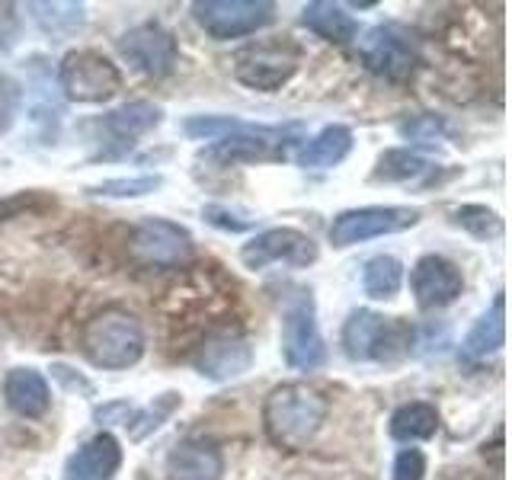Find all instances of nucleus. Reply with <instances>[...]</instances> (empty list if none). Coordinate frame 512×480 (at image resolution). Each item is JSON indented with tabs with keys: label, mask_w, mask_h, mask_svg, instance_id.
I'll return each mask as SVG.
<instances>
[{
	"label": "nucleus",
	"mask_w": 512,
	"mask_h": 480,
	"mask_svg": "<svg viewBox=\"0 0 512 480\" xmlns=\"http://www.w3.org/2000/svg\"><path fill=\"white\" fill-rule=\"evenodd\" d=\"M330 404L324 391L304 381H285L266 394L263 404V429L272 445L301 452L314 442L320 426L327 423Z\"/></svg>",
	"instance_id": "1"
},
{
	"label": "nucleus",
	"mask_w": 512,
	"mask_h": 480,
	"mask_svg": "<svg viewBox=\"0 0 512 480\" xmlns=\"http://www.w3.org/2000/svg\"><path fill=\"white\" fill-rule=\"evenodd\" d=\"M80 349L96 368H109V372L132 368L144 356V327L135 314L106 308L80 330Z\"/></svg>",
	"instance_id": "2"
},
{
	"label": "nucleus",
	"mask_w": 512,
	"mask_h": 480,
	"mask_svg": "<svg viewBox=\"0 0 512 480\" xmlns=\"http://www.w3.org/2000/svg\"><path fill=\"white\" fill-rule=\"evenodd\" d=\"M416 333L400 317L375 311H352L343 327V349L352 362H391L407 356Z\"/></svg>",
	"instance_id": "3"
},
{
	"label": "nucleus",
	"mask_w": 512,
	"mask_h": 480,
	"mask_svg": "<svg viewBox=\"0 0 512 480\" xmlns=\"http://www.w3.org/2000/svg\"><path fill=\"white\" fill-rule=\"evenodd\" d=\"M58 87L71 103H106L122 90V71L96 48H74L58 64Z\"/></svg>",
	"instance_id": "4"
},
{
	"label": "nucleus",
	"mask_w": 512,
	"mask_h": 480,
	"mask_svg": "<svg viewBox=\"0 0 512 480\" xmlns=\"http://www.w3.org/2000/svg\"><path fill=\"white\" fill-rule=\"evenodd\" d=\"M282 356L285 362L298 368V372H311L327 356L324 336L317 327V308H314V295L308 288H298V292L285 301L282 311Z\"/></svg>",
	"instance_id": "5"
},
{
	"label": "nucleus",
	"mask_w": 512,
	"mask_h": 480,
	"mask_svg": "<svg viewBox=\"0 0 512 480\" xmlns=\"http://www.w3.org/2000/svg\"><path fill=\"white\" fill-rule=\"evenodd\" d=\"M423 218L420 208L410 205H365V208H349L340 212L330 224V244L333 247H352V244H365L372 237L384 234H400L416 228Z\"/></svg>",
	"instance_id": "6"
},
{
	"label": "nucleus",
	"mask_w": 512,
	"mask_h": 480,
	"mask_svg": "<svg viewBox=\"0 0 512 480\" xmlns=\"http://www.w3.org/2000/svg\"><path fill=\"white\" fill-rule=\"evenodd\" d=\"M128 253L144 269H180L192 260V237L167 218H144L135 224Z\"/></svg>",
	"instance_id": "7"
},
{
	"label": "nucleus",
	"mask_w": 512,
	"mask_h": 480,
	"mask_svg": "<svg viewBox=\"0 0 512 480\" xmlns=\"http://www.w3.org/2000/svg\"><path fill=\"white\" fill-rule=\"evenodd\" d=\"M192 16L212 39L228 42L269 26L276 16V4L269 0H196Z\"/></svg>",
	"instance_id": "8"
},
{
	"label": "nucleus",
	"mask_w": 512,
	"mask_h": 480,
	"mask_svg": "<svg viewBox=\"0 0 512 480\" xmlns=\"http://www.w3.org/2000/svg\"><path fill=\"white\" fill-rule=\"evenodd\" d=\"M301 64V52L292 42H260L250 45L234 61V77L250 90L276 93L295 77Z\"/></svg>",
	"instance_id": "9"
},
{
	"label": "nucleus",
	"mask_w": 512,
	"mask_h": 480,
	"mask_svg": "<svg viewBox=\"0 0 512 480\" xmlns=\"http://www.w3.org/2000/svg\"><path fill=\"white\" fill-rule=\"evenodd\" d=\"M359 58L365 68L384 80H407L420 64V48L410 39V32L400 26H375L359 39Z\"/></svg>",
	"instance_id": "10"
},
{
	"label": "nucleus",
	"mask_w": 512,
	"mask_h": 480,
	"mask_svg": "<svg viewBox=\"0 0 512 480\" xmlns=\"http://www.w3.org/2000/svg\"><path fill=\"white\" fill-rule=\"evenodd\" d=\"M317 256H320V250L314 244V237L298 228H269V231H260L256 237H250L247 244L240 247V263L253 272H260L272 263L304 269V266H311Z\"/></svg>",
	"instance_id": "11"
},
{
	"label": "nucleus",
	"mask_w": 512,
	"mask_h": 480,
	"mask_svg": "<svg viewBox=\"0 0 512 480\" xmlns=\"http://www.w3.org/2000/svg\"><path fill=\"white\" fill-rule=\"evenodd\" d=\"M119 52L128 64H135L141 74H148L154 80L173 74L176 61H180L176 36L160 23H138L128 32H122Z\"/></svg>",
	"instance_id": "12"
},
{
	"label": "nucleus",
	"mask_w": 512,
	"mask_h": 480,
	"mask_svg": "<svg viewBox=\"0 0 512 480\" xmlns=\"http://www.w3.org/2000/svg\"><path fill=\"white\" fill-rule=\"evenodd\" d=\"M410 288L423 311H439L458 301V295L464 292V276L452 260H445L439 253H429L416 260L410 272Z\"/></svg>",
	"instance_id": "13"
},
{
	"label": "nucleus",
	"mask_w": 512,
	"mask_h": 480,
	"mask_svg": "<svg viewBox=\"0 0 512 480\" xmlns=\"http://www.w3.org/2000/svg\"><path fill=\"white\" fill-rule=\"evenodd\" d=\"M192 365L199 368V375L212 378V381H234L244 372H250L253 365V346L237 333H218L208 336L199 346Z\"/></svg>",
	"instance_id": "14"
},
{
	"label": "nucleus",
	"mask_w": 512,
	"mask_h": 480,
	"mask_svg": "<svg viewBox=\"0 0 512 480\" xmlns=\"http://www.w3.org/2000/svg\"><path fill=\"white\" fill-rule=\"evenodd\" d=\"M122 468V445L112 432L84 442L64 464V480H112Z\"/></svg>",
	"instance_id": "15"
},
{
	"label": "nucleus",
	"mask_w": 512,
	"mask_h": 480,
	"mask_svg": "<svg viewBox=\"0 0 512 480\" xmlns=\"http://www.w3.org/2000/svg\"><path fill=\"white\" fill-rule=\"evenodd\" d=\"M170 480H221L224 458L215 442L205 439H183L167 455Z\"/></svg>",
	"instance_id": "16"
},
{
	"label": "nucleus",
	"mask_w": 512,
	"mask_h": 480,
	"mask_svg": "<svg viewBox=\"0 0 512 480\" xmlns=\"http://www.w3.org/2000/svg\"><path fill=\"white\" fill-rule=\"evenodd\" d=\"M4 397L7 407L13 413L26 416V420H39L52 407V391H48V381L36 368H13L4 378Z\"/></svg>",
	"instance_id": "17"
},
{
	"label": "nucleus",
	"mask_w": 512,
	"mask_h": 480,
	"mask_svg": "<svg viewBox=\"0 0 512 480\" xmlns=\"http://www.w3.org/2000/svg\"><path fill=\"white\" fill-rule=\"evenodd\" d=\"M503 343H506V298L500 292L493 298L490 311L480 314L474 320V327L468 330V336H464L461 359H468V362L487 359V356H493V352H500Z\"/></svg>",
	"instance_id": "18"
},
{
	"label": "nucleus",
	"mask_w": 512,
	"mask_h": 480,
	"mask_svg": "<svg viewBox=\"0 0 512 480\" xmlns=\"http://www.w3.org/2000/svg\"><path fill=\"white\" fill-rule=\"evenodd\" d=\"M301 23L308 26L314 36L333 45H349L352 39H359V23L356 16L346 13L343 4H330V0H314L301 10Z\"/></svg>",
	"instance_id": "19"
},
{
	"label": "nucleus",
	"mask_w": 512,
	"mask_h": 480,
	"mask_svg": "<svg viewBox=\"0 0 512 480\" xmlns=\"http://www.w3.org/2000/svg\"><path fill=\"white\" fill-rule=\"evenodd\" d=\"M160 122H164V109L148 103V100L125 103V106L112 109V112H106V116H103V128L119 144H132L135 138L154 132Z\"/></svg>",
	"instance_id": "20"
},
{
	"label": "nucleus",
	"mask_w": 512,
	"mask_h": 480,
	"mask_svg": "<svg viewBox=\"0 0 512 480\" xmlns=\"http://www.w3.org/2000/svg\"><path fill=\"white\" fill-rule=\"evenodd\" d=\"M349 151H352V128L327 125V128H320L311 141H304L298 164L304 170H330L336 164H343Z\"/></svg>",
	"instance_id": "21"
},
{
	"label": "nucleus",
	"mask_w": 512,
	"mask_h": 480,
	"mask_svg": "<svg viewBox=\"0 0 512 480\" xmlns=\"http://www.w3.org/2000/svg\"><path fill=\"white\" fill-rule=\"evenodd\" d=\"M439 432V410L426 400H413L394 410L391 416V439L397 442H423Z\"/></svg>",
	"instance_id": "22"
},
{
	"label": "nucleus",
	"mask_w": 512,
	"mask_h": 480,
	"mask_svg": "<svg viewBox=\"0 0 512 480\" xmlns=\"http://www.w3.org/2000/svg\"><path fill=\"white\" fill-rule=\"evenodd\" d=\"M400 285H404V263L397 260V256H372V260L365 263L362 269V288L368 298L375 301H384V298H394L400 292Z\"/></svg>",
	"instance_id": "23"
},
{
	"label": "nucleus",
	"mask_w": 512,
	"mask_h": 480,
	"mask_svg": "<svg viewBox=\"0 0 512 480\" xmlns=\"http://www.w3.org/2000/svg\"><path fill=\"white\" fill-rule=\"evenodd\" d=\"M426 173H432V164L423 154H416L410 148H394L378 157V167L372 176L378 183H413Z\"/></svg>",
	"instance_id": "24"
},
{
	"label": "nucleus",
	"mask_w": 512,
	"mask_h": 480,
	"mask_svg": "<svg viewBox=\"0 0 512 480\" xmlns=\"http://www.w3.org/2000/svg\"><path fill=\"white\" fill-rule=\"evenodd\" d=\"M29 10L48 36H71L87 20L84 4H29Z\"/></svg>",
	"instance_id": "25"
},
{
	"label": "nucleus",
	"mask_w": 512,
	"mask_h": 480,
	"mask_svg": "<svg viewBox=\"0 0 512 480\" xmlns=\"http://www.w3.org/2000/svg\"><path fill=\"white\" fill-rule=\"evenodd\" d=\"M183 404V397L176 394V391H167V394H160L151 407H144V410H132L128 413V420H125V426H128V432H132V439L135 442H141L144 436H151L154 429H160L164 426V420L167 416Z\"/></svg>",
	"instance_id": "26"
},
{
	"label": "nucleus",
	"mask_w": 512,
	"mask_h": 480,
	"mask_svg": "<svg viewBox=\"0 0 512 480\" xmlns=\"http://www.w3.org/2000/svg\"><path fill=\"white\" fill-rule=\"evenodd\" d=\"M455 221L461 224L464 231H471L474 237H496L503 231V221L496 212H490V208L484 205H464L455 212Z\"/></svg>",
	"instance_id": "27"
},
{
	"label": "nucleus",
	"mask_w": 512,
	"mask_h": 480,
	"mask_svg": "<svg viewBox=\"0 0 512 480\" xmlns=\"http://www.w3.org/2000/svg\"><path fill=\"white\" fill-rule=\"evenodd\" d=\"M160 186H164L160 176H132V180H106L93 192L96 196H112V199H138V196H151Z\"/></svg>",
	"instance_id": "28"
},
{
	"label": "nucleus",
	"mask_w": 512,
	"mask_h": 480,
	"mask_svg": "<svg viewBox=\"0 0 512 480\" xmlns=\"http://www.w3.org/2000/svg\"><path fill=\"white\" fill-rule=\"evenodd\" d=\"M20 106H23V87H20V80L10 77L7 71H0V138H4L10 128L16 125Z\"/></svg>",
	"instance_id": "29"
},
{
	"label": "nucleus",
	"mask_w": 512,
	"mask_h": 480,
	"mask_svg": "<svg viewBox=\"0 0 512 480\" xmlns=\"http://www.w3.org/2000/svg\"><path fill=\"white\" fill-rule=\"evenodd\" d=\"M42 205H48V199L42 196V192H16V196L0 199V221L20 218L26 212H39Z\"/></svg>",
	"instance_id": "30"
},
{
	"label": "nucleus",
	"mask_w": 512,
	"mask_h": 480,
	"mask_svg": "<svg viewBox=\"0 0 512 480\" xmlns=\"http://www.w3.org/2000/svg\"><path fill=\"white\" fill-rule=\"evenodd\" d=\"M426 477V455L420 448H404L394 458V480H423Z\"/></svg>",
	"instance_id": "31"
},
{
	"label": "nucleus",
	"mask_w": 512,
	"mask_h": 480,
	"mask_svg": "<svg viewBox=\"0 0 512 480\" xmlns=\"http://www.w3.org/2000/svg\"><path fill=\"white\" fill-rule=\"evenodd\" d=\"M202 215L208 218V224H215L221 231H231V234H240V231H250L253 228V218H240L237 212L224 205H205Z\"/></svg>",
	"instance_id": "32"
},
{
	"label": "nucleus",
	"mask_w": 512,
	"mask_h": 480,
	"mask_svg": "<svg viewBox=\"0 0 512 480\" xmlns=\"http://www.w3.org/2000/svg\"><path fill=\"white\" fill-rule=\"evenodd\" d=\"M400 132H404V138H413V141H436L445 128L436 116H420L407 125H400Z\"/></svg>",
	"instance_id": "33"
},
{
	"label": "nucleus",
	"mask_w": 512,
	"mask_h": 480,
	"mask_svg": "<svg viewBox=\"0 0 512 480\" xmlns=\"http://www.w3.org/2000/svg\"><path fill=\"white\" fill-rule=\"evenodd\" d=\"M20 39V16H16L13 4H0V52L16 45Z\"/></svg>",
	"instance_id": "34"
}]
</instances>
